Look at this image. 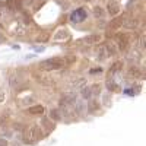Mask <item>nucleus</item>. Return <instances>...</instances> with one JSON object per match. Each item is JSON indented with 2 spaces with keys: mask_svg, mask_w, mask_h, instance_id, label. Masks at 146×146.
<instances>
[{
  "mask_svg": "<svg viewBox=\"0 0 146 146\" xmlns=\"http://www.w3.org/2000/svg\"><path fill=\"white\" fill-rule=\"evenodd\" d=\"M66 64H64V60L60 58V57H54V58H48V60H44L38 64V67L41 70H45V72H51V70H60L63 69Z\"/></svg>",
  "mask_w": 146,
  "mask_h": 146,
  "instance_id": "obj_1",
  "label": "nucleus"
},
{
  "mask_svg": "<svg viewBox=\"0 0 146 146\" xmlns=\"http://www.w3.org/2000/svg\"><path fill=\"white\" fill-rule=\"evenodd\" d=\"M41 135H42L41 127L38 124H34V126H31L25 133H23V142H25V143H32L36 139H40Z\"/></svg>",
  "mask_w": 146,
  "mask_h": 146,
  "instance_id": "obj_2",
  "label": "nucleus"
},
{
  "mask_svg": "<svg viewBox=\"0 0 146 146\" xmlns=\"http://www.w3.org/2000/svg\"><path fill=\"white\" fill-rule=\"evenodd\" d=\"M117 44H118V48L121 51H126L129 47V35L127 34H118L117 35Z\"/></svg>",
  "mask_w": 146,
  "mask_h": 146,
  "instance_id": "obj_3",
  "label": "nucleus"
},
{
  "mask_svg": "<svg viewBox=\"0 0 146 146\" xmlns=\"http://www.w3.org/2000/svg\"><path fill=\"white\" fill-rule=\"evenodd\" d=\"M70 19L73 22H82V21L86 19V12H85V9H78L70 15Z\"/></svg>",
  "mask_w": 146,
  "mask_h": 146,
  "instance_id": "obj_4",
  "label": "nucleus"
},
{
  "mask_svg": "<svg viewBox=\"0 0 146 146\" xmlns=\"http://www.w3.org/2000/svg\"><path fill=\"white\" fill-rule=\"evenodd\" d=\"M107 10L111 16H115V15L120 13V5L117 2H114V0H111V2H108V5H107Z\"/></svg>",
  "mask_w": 146,
  "mask_h": 146,
  "instance_id": "obj_5",
  "label": "nucleus"
},
{
  "mask_svg": "<svg viewBox=\"0 0 146 146\" xmlns=\"http://www.w3.org/2000/svg\"><path fill=\"white\" fill-rule=\"evenodd\" d=\"M38 82L42 85H47V86H53V85H56V78H53L50 75H41L38 78Z\"/></svg>",
  "mask_w": 146,
  "mask_h": 146,
  "instance_id": "obj_6",
  "label": "nucleus"
},
{
  "mask_svg": "<svg viewBox=\"0 0 146 146\" xmlns=\"http://www.w3.org/2000/svg\"><path fill=\"white\" fill-rule=\"evenodd\" d=\"M69 38V32H67V29H58V32L53 36V40L54 41H64V40H67Z\"/></svg>",
  "mask_w": 146,
  "mask_h": 146,
  "instance_id": "obj_7",
  "label": "nucleus"
},
{
  "mask_svg": "<svg viewBox=\"0 0 146 146\" xmlns=\"http://www.w3.org/2000/svg\"><path fill=\"white\" fill-rule=\"evenodd\" d=\"M73 101H76V96L73 95V94H64L62 96V105H69Z\"/></svg>",
  "mask_w": 146,
  "mask_h": 146,
  "instance_id": "obj_8",
  "label": "nucleus"
},
{
  "mask_svg": "<svg viewBox=\"0 0 146 146\" xmlns=\"http://www.w3.org/2000/svg\"><path fill=\"white\" fill-rule=\"evenodd\" d=\"M123 23H126V19L124 18H115L111 21V23H110V28H113V29H117L120 27H123Z\"/></svg>",
  "mask_w": 146,
  "mask_h": 146,
  "instance_id": "obj_9",
  "label": "nucleus"
},
{
  "mask_svg": "<svg viewBox=\"0 0 146 146\" xmlns=\"http://www.w3.org/2000/svg\"><path fill=\"white\" fill-rule=\"evenodd\" d=\"M28 114H42L44 113V107L42 105H34V107H29L27 110Z\"/></svg>",
  "mask_w": 146,
  "mask_h": 146,
  "instance_id": "obj_10",
  "label": "nucleus"
},
{
  "mask_svg": "<svg viewBox=\"0 0 146 146\" xmlns=\"http://www.w3.org/2000/svg\"><path fill=\"white\" fill-rule=\"evenodd\" d=\"M104 48L107 50L108 56H115V54H117V48H115V45H114L113 42H108L107 45H104Z\"/></svg>",
  "mask_w": 146,
  "mask_h": 146,
  "instance_id": "obj_11",
  "label": "nucleus"
},
{
  "mask_svg": "<svg viewBox=\"0 0 146 146\" xmlns=\"http://www.w3.org/2000/svg\"><path fill=\"white\" fill-rule=\"evenodd\" d=\"M50 118L53 121H60V120H62V113L54 108V110H51V111H50Z\"/></svg>",
  "mask_w": 146,
  "mask_h": 146,
  "instance_id": "obj_12",
  "label": "nucleus"
},
{
  "mask_svg": "<svg viewBox=\"0 0 146 146\" xmlns=\"http://www.w3.org/2000/svg\"><path fill=\"white\" fill-rule=\"evenodd\" d=\"M86 44H94V42H100L101 41V35H91V36H88L86 40Z\"/></svg>",
  "mask_w": 146,
  "mask_h": 146,
  "instance_id": "obj_13",
  "label": "nucleus"
},
{
  "mask_svg": "<svg viewBox=\"0 0 146 146\" xmlns=\"http://www.w3.org/2000/svg\"><path fill=\"white\" fill-rule=\"evenodd\" d=\"M121 69H123V62H115V63H113V66H111V69H110V72L114 73V72H120Z\"/></svg>",
  "mask_w": 146,
  "mask_h": 146,
  "instance_id": "obj_14",
  "label": "nucleus"
},
{
  "mask_svg": "<svg viewBox=\"0 0 146 146\" xmlns=\"http://www.w3.org/2000/svg\"><path fill=\"white\" fill-rule=\"evenodd\" d=\"M63 60H64V64H66V66H70L72 63L76 62V56H67V57H64Z\"/></svg>",
  "mask_w": 146,
  "mask_h": 146,
  "instance_id": "obj_15",
  "label": "nucleus"
},
{
  "mask_svg": "<svg viewBox=\"0 0 146 146\" xmlns=\"http://www.w3.org/2000/svg\"><path fill=\"white\" fill-rule=\"evenodd\" d=\"M94 15H95L96 18H101V16L104 15V10H102V7H100V6L94 7Z\"/></svg>",
  "mask_w": 146,
  "mask_h": 146,
  "instance_id": "obj_16",
  "label": "nucleus"
},
{
  "mask_svg": "<svg viewBox=\"0 0 146 146\" xmlns=\"http://www.w3.org/2000/svg\"><path fill=\"white\" fill-rule=\"evenodd\" d=\"M80 94H82V96H83V98H89V96L92 95V94H91V89H89V88H83V89L80 91Z\"/></svg>",
  "mask_w": 146,
  "mask_h": 146,
  "instance_id": "obj_17",
  "label": "nucleus"
},
{
  "mask_svg": "<svg viewBox=\"0 0 146 146\" xmlns=\"http://www.w3.org/2000/svg\"><path fill=\"white\" fill-rule=\"evenodd\" d=\"M130 73H131V75H136V76H139V78L142 76V73H140V70H139L137 67H131V69H130Z\"/></svg>",
  "mask_w": 146,
  "mask_h": 146,
  "instance_id": "obj_18",
  "label": "nucleus"
},
{
  "mask_svg": "<svg viewBox=\"0 0 146 146\" xmlns=\"http://www.w3.org/2000/svg\"><path fill=\"white\" fill-rule=\"evenodd\" d=\"M100 91H101V86H100V85H94V86H92V91H91V94H100Z\"/></svg>",
  "mask_w": 146,
  "mask_h": 146,
  "instance_id": "obj_19",
  "label": "nucleus"
},
{
  "mask_svg": "<svg viewBox=\"0 0 146 146\" xmlns=\"http://www.w3.org/2000/svg\"><path fill=\"white\" fill-rule=\"evenodd\" d=\"M47 40H48V34H47V32H44L42 35H40V36H38V41H42V42H45Z\"/></svg>",
  "mask_w": 146,
  "mask_h": 146,
  "instance_id": "obj_20",
  "label": "nucleus"
},
{
  "mask_svg": "<svg viewBox=\"0 0 146 146\" xmlns=\"http://www.w3.org/2000/svg\"><path fill=\"white\" fill-rule=\"evenodd\" d=\"M5 98H6V95H5V91L0 88V104L2 102H5Z\"/></svg>",
  "mask_w": 146,
  "mask_h": 146,
  "instance_id": "obj_21",
  "label": "nucleus"
},
{
  "mask_svg": "<svg viewBox=\"0 0 146 146\" xmlns=\"http://www.w3.org/2000/svg\"><path fill=\"white\" fill-rule=\"evenodd\" d=\"M127 27H129V28L136 27V21H129V22H127Z\"/></svg>",
  "mask_w": 146,
  "mask_h": 146,
  "instance_id": "obj_22",
  "label": "nucleus"
},
{
  "mask_svg": "<svg viewBox=\"0 0 146 146\" xmlns=\"http://www.w3.org/2000/svg\"><path fill=\"white\" fill-rule=\"evenodd\" d=\"M6 41V36L3 35V34H0V44H2V42H5Z\"/></svg>",
  "mask_w": 146,
  "mask_h": 146,
  "instance_id": "obj_23",
  "label": "nucleus"
},
{
  "mask_svg": "<svg viewBox=\"0 0 146 146\" xmlns=\"http://www.w3.org/2000/svg\"><path fill=\"white\" fill-rule=\"evenodd\" d=\"M0 146H7V142H6V140H2V139H0Z\"/></svg>",
  "mask_w": 146,
  "mask_h": 146,
  "instance_id": "obj_24",
  "label": "nucleus"
},
{
  "mask_svg": "<svg viewBox=\"0 0 146 146\" xmlns=\"http://www.w3.org/2000/svg\"><path fill=\"white\" fill-rule=\"evenodd\" d=\"M35 51H44V48H42V47H36Z\"/></svg>",
  "mask_w": 146,
  "mask_h": 146,
  "instance_id": "obj_25",
  "label": "nucleus"
},
{
  "mask_svg": "<svg viewBox=\"0 0 146 146\" xmlns=\"http://www.w3.org/2000/svg\"><path fill=\"white\" fill-rule=\"evenodd\" d=\"M86 2H89V0H86Z\"/></svg>",
  "mask_w": 146,
  "mask_h": 146,
  "instance_id": "obj_26",
  "label": "nucleus"
}]
</instances>
